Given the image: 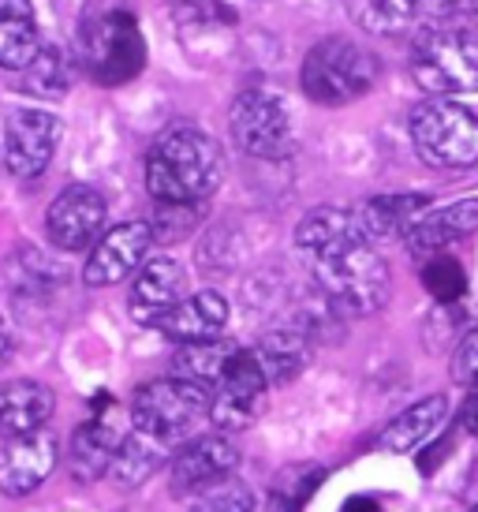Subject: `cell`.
<instances>
[{
	"label": "cell",
	"mask_w": 478,
	"mask_h": 512,
	"mask_svg": "<svg viewBox=\"0 0 478 512\" xmlns=\"http://www.w3.org/2000/svg\"><path fill=\"white\" fill-rule=\"evenodd\" d=\"M348 240H370L363 221H359V210H344V206H318V210H310V214L296 225V247L307 258L322 255V251L340 247V243H348Z\"/></svg>",
	"instance_id": "7402d4cb"
},
{
	"label": "cell",
	"mask_w": 478,
	"mask_h": 512,
	"mask_svg": "<svg viewBox=\"0 0 478 512\" xmlns=\"http://www.w3.org/2000/svg\"><path fill=\"white\" fill-rule=\"evenodd\" d=\"M228 131L243 154L262 161H281L296 150V116L288 98L273 86L243 90L228 109Z\"/></svg>",
	"instance_id": "52a82bcc"
},
{
	"label": "cell",
	"mask_w": 478,
	"mask_h": 512,
	"mask_svg": "<svg viewBox=\"0 0 478 512\" xmlns=\"http://www.w3.org/2000/svg\"><path fill=\"white\" fill-rule=\"evenodd\" d=\"M71 75H75V64H71L68 49H60V45H53V42H42L38 57L30 60L27 68L19 72L15 90L53 101V98H64V94H68Z\"/></svg>",
	"instance_id": "4316f807"
},
{
	"label": "cell",
	"mask_w": 478,
	"mask_h": 512,
	"mask_svg": "<svg viewBox=\"0 0 478 512\" xmlns=\"http://www.w3.org/2000/svg\"><path fill=\"white\" fill-rule=\"evenodd\" d=\"M478 232V199H460L449 206H430L426 214L415 221L404 243L415 258H430L449 251L456 243L471 240Z\"/></svg>",
	"instance_id": "9a60e30c"
},
{
	"label": "cell",
	"mask_w": 478,
	"mask_h": 512,
	"mask_svg": "<svg viewBox=\"0 0 478 512\" xmlns=\"http://www.w3.org/2000/svg\"><path fill=\"white\" fill-rule=\"evenodd\" d=\"M79 60L83 72L98 86H120L135 79L146 64V45L127 12H109L86 19L79 34Z\"/></svg>",
	"instance_id": "ba28073f"
},
{
	"label": "cell",
	"mask_w": 478,
	"mask_h": 512,
	"mask_svg": "<svg viewBox=\"0 0 478 512\" xmlns=\"http://www.w3.org/2000/svg\"><path fill=\"white\" fill-rule=\"evenodd\" d=\"M251 352L258 359V367L266 370L269 385H284L310 367L314 344H310L307 329H273L254 344Z\"/></svg>",
	"instance_id": "cb8c5ba5"
},
{
	"label": "cell",
	"mask_w": 478,
	"mask_h": 512,
	"mask_svg": "<svg viewBox=\"0 0 478 512\" xmlns=\"http://www.w3.org/2000/svg\"><path fill=\"white\" fill-rule=\"evenodd\" d=\"M225 176L221 146L195 124H172L146 154V191L154 202L202 206Z\"/></svg>",
	"instance_id": "6da1fadb"
},
{
	"label": "cell",
	"mask_w": 478,
	"mask_h": 512,
	"mask_svg": "<svg viewBox=\"0 0 478 512\" xmlns=\"http://www.w3.org/2000/svg\"><path fill=\"white\" fill-rule=\"evenodd\" d=\"M154 225L150 221H124L113 225L109 232H101V240L90 247V258L83 266V281L90 288H113L135 270H142V262L154 247Z\"/></svg>",
	"instance_id": "7c38bea8"
},
{
	"label": "cell",
	"mask_w": 478,
	"mask_h": 512,
	"mask_svg": "<svg viewBox=\"0 0 478 512\" xmlns=\"http://www.w3.org/2000/svg\"><path fill=\"white\" fill-rule=\"evenodd\" d=\"M105 214H109V206H105V195L98 187L71 184L49 202L45 232H49L53 247H60V251H86V247H94L101 240Z\"/></svg>",
	"instance_id": "30bf717a"
},
{
	"label": "cell",
	"mask_w": 478,
	"mask_h": 512,
	"mask_svg": "<svg viewBox=\"0 0 478 512\" xmlns=\"http://www.w3.org/2000/svg\"><path fill=\"white\" fill-rule=\"evenodd\" d=\"M57 456H60V445L45 427L8 438L0 445V494L27 498L30 490H38L53 475Z\"/></svg>",
	"instance_id": "5bb4252c"
},
{
	"label": "cell",
	"mask_w": 478,
	"mask_h": 512,
	"mask_svg": "<svg viewBox=\"0 0 478 512\" xmlns=\"http://www.w3.org/2000/svg\"><path fill=\"white\" fill-rule=\"evenodd\" d=\"M460 423L471 438H478V378L467 385V400H464V412H460Z\"/></svg>",
	"instance_id": "836d02e7"
},
{
	"label": "cell",
	"mask_w": 478,
	"mask_h": 512,
	"mask_svg": "<svg viewBox=\"0 0 478 512\" xmlns=\"http://www.w3.org/2000/svg\"><path fill=\"white\" fill-rule=\"evenodd\" d=\"M0 161H4V157H0Z\"/></svg>",
	"instance_id": "f35d334b"
},
{
	"label": "cell",
	"mask_w": 478,
	"mask_h": 512,
	"mask_svg": "<svg viewBox=\"0 0 478 512\" xmlns=\"http://www.w3.org/2000/svg\"><path fill=\"white\" fill-rule=\"evenodd\" d=\"M415 19H419V30H430V27H445L452 19H460V15L475 12L478 0H408Z\"/></svg>",
	"instance_id": "f546056e"
},
{
	"label": "cell",
	"mask_w": 478,
	"mask_h": 512,
	"mask_svg": "<svg viewBox=\"0 0 478 512\" xmlns=\"http://www.w3.org/2000/svg\"><path fill=\"white\" fill-rule=\"evenodd\" d=\"M191 512H254V498L247 494V486H213V494H206Z\"/></svg>",
	"instance_id": "d6a6232c"
},
{
	"label": "cell",
	"mask_w": 478,
	"mask_h": 512,
	"mask_svg": "<svg viewBox=\"0 0 478 512\" xmlns=\"http://www.w3.org/2000/svg\"><path fill=\"white\" fill-rule=\"evenodd\" d=\"M408 72L430 98L478 94V34L449 23L419 30L411 45Z\"/></svg>",
	"instance_id": "277c9868"
},
{
	"label": "cell",
	"mask_w": 478,
	"mask_h": 512,
	"mask_svg": "<svg viewBox=\"0 0 478 512\" xmlns=\"http://www.w3.org/2000/svg\"><path fill=\"white\" fill-rule=\"evenodd\" d=\"M471 512H478V505H475V509H471Z\"/></svg>",
	"instance_id": "74e56055"
},
{
	"label": "cell",
	"mask_w": 478,
	"mask_h": 512,
	"mask_svg": "<svg viewBox=\"0 0 478 512\" xmlns=\"http://www.w3.org/2000/svg\"><path fill=\"white\" fill-rule=\"evenodd\" d=\"M449 370H452V378H456L460 385H471L478 378V326L467 329L464 337L456 341Z\"/></svg>",
	"instance_id": "1f68e13d"
},
{
	"label": "cell",
	"mask_w": 478,
	"mask_h": 512,
	"mask_svg": "<svg viewBox=\"0 0 478 512\" xmlns=\"http://www.w3.org/2000/svg\"><path fill=\"white\" fill-rule=\"evenodd\" d=\"M60 120L42 109H15L0 131V157L15 180H38L60 146Z\"/></svg>",
	"instance_id": "9c48e42d"
},
{
	"label": "cell",
	"mask_w": 478,
	"mask_h": 512,
	"mask_svg": "<svg viewBox=\"0 0 478 512\" xmlns=\"http://www.w3.org/2000/svg\"><path fill=\"white\" fill-rule=\"evenodd\" d=\"M228 326V303L221 292H195L183 296L172 311H165L154 322L157 333H165L176 344H198V341H217Z\"/></svg>",
	"instance_id": "2e32d148"
},
{
	"label": "cell",
	"mask_w": 478,
	"mask_h": 512,
	"mask_svg": "<svg viewBox=\"0 0 478 512\" xmlns=\"http://www.w3.org/2000/svg\"><path fill=\"white\" fill-rule=\"evenodd\" d=\"M411 146L430 169L460 172L478 165V113L456 98H430L408 120Z\"/></svg>",
	"instance_id": "5b68a950"
},
{
	"label": "cell",
	"mask_w": 478,
	"mask_h": 512,
	"mask_svg": "<svg viewBox=\"0 0 478 512\" xmlns=\"http://www.w3.org/2000/svg\"><path fill=\"white\" fill-rule=\"evenodd\" d=\"M340 512H381V505L374 498H366V494H355V498L344 501V509Z\"/></svg>",
	"instance_id": "d590c367"
},
{
	"label": "cell",
	"mask_w": 478,
	"mask_h": 512,
	"mask_svg": "<svg viewBox=\"0 0 478 512\" xmlns=\"http://www.w3.org/2000/svg\"><path fill=\"white\" fill-rule=\"evenodd\" d=\"M307 262L314 273V285L329 299L333 311L366 318L389 303L393 273L370 240H348L322 251V255H310Z\"/></svg>",
	"instance_id": "7a4b0ae2"
},
{
	"label": "cell",
	"mask_w": 478,
	"mask_h": 512,
	"mask_svg": "<svg viewBox=\"0 0 478 512\" xmlns=\"http://www.w3.org/2000/svg\"><path fill=\"white\" fill-rule=\"evenodd\" d=\"M169 449L172 445L157 441L154 434H142V430L131 427V434H127L124 445H120V453H116L113 468H109V479H113L120 490H135V486L146 483V479L169 460Z\"/></svg>",
	"instance_id": "d4e9b609"
},
{
	"label": "cell",
	"mask_w": 478,
	"mask_h": 512,
	"mask_svg": "<svg viewBox=\"0 0 478 512\" xmlns=\"http://www.w3.org/2000/svg\"><path fill=\"white\" fill-rule=\"evenodd\" d=\"M355 210H359L366 236L374 243H385V240H404L411 228H415V221L430 210V199L419 195V191H396V195H374V199H366Z\"/></svg>",
	"instance_id": "ffe728a7"
},
{
	"label": "cell",
	"mask_w": 478,
	"mask_h": 512,
	"mask_svg": "<svg viewBox=\"0 0 478 512\" xmlns=\"http://www.w3.org/2000/svg\"><path fill=\"white\" fill-rule=\"evenodd\" d=\"M299 509H303L299 501L288 498V494H284L281 486H273V490L266 494V501H262V505H258L254 512H299Z\"/></svg>",
	"instance_id": "e575fe53"
},
{
	"label": "cell",
	"mask_w": 478,
	"mask_h": 512,
	"mask_svg": "<svg viewBox=\"0 0 478 512\" xmlns=\"http://www.w3.org/2000/svg\"><path fill=\"white\" fill-rule=\"evenodd\" d=\"M419 281H422V288H426L437 303H445V307L460 303L467 292V270L452 255H445V251H441V255L422 258Z\"/></svg>",
	"instance_id": "f1b7e54d"
},
{
	"label": "cell",
	"mask_w": 478,
	"mask_h": 512,
	"mask_svg": "<svg viewBox=\"0 0 478 512\" xmlns=\"http://www.w3.org/2000/svg\"><path fill=\"white\" fill-rule=\"evenodd\" d=\"M42 49L38 15L30 0H0V68L23 72Z\"/></svg>",
	"instance_id": "603a6c76"
},
{
	"label": "cell",
	"mask_w": 478,
	"mask_h": 512,
	"mask_svg": "<svg viewBox=\"0 0 478 512\" xmlns=\"http://www.w3.org/2000/svg\"><path fill=\"white\" fill-rule=\"evenodd\" d=\"M213 412V393L187 382L180 374L142 385L131 397V427L154 434L165 445H180L195 434Z\"/></svg>",
	"instance_id": "8992f818"
},
{
	"label": "cell",
	"mask_w": 478,
	"mask_h": 512,
	"mask_svg": "<svg viewBox=\"0 0 478 512\" xmlns=\"http://www.w3.org/2000/svg\"><path fill=\"white\" fill-rule=\"evenodd\" d=\"M183 288H187V273L176 258H150L142 262L139 277L131 285V314L142 326H154L165 311H172L183 299Z\"/></svg>",
	"instance_id": "ac0fdd59"
},
{
	"label": "cell",
	"mask_w": 478,
	"mask_h": 512,
	"mask_svg": "<svg viewBox=\"0 0 478 512\" xmlns=\"http://www.w3.org/2000/svg\"><path fill=\"white\" fill-rule=\"evenodd\" d=\"M378 75L381 64L366 45L333 34V38L310 45L303 68H299V86L314 105L337 109V105H352V101L366 98L378 83Z\"/></svg>",
	"instance_id": "3957f363"
},
{
	"label": "cell",
	"mask_w": 478,
	"mask_h": 512,
	"mask_svg": "<svg viewBox=\"0 0 478 512\" xmlns=\"http://www.w3.org/2000/svg\"><path fill=\"white\" fill-rule=\"evenodd\" d=\"M239 449L225 434H202L191 438L169 460V486L176 498H198L213 486H221L236 471Z\"/></svg>",
	"instance_id": "8fae6325"
},
{
	"label": "cell",
	"mask_w": 478,
	"mask_h": 512,
	"mask_svg": "<svg viewBox=\"0 0 478 512\" xmlns=\"http://www.w3.org/2000/svg\"><path fill=\"white\" fill-rule=\"evenodd\" d=\"M352 19L370 34H389V38L419 30L408 0H352Z\"/></svg>",
	"instance_id": "83f0119b"
},
{
	"label": "cell",
	"mask_w": 478,
	"mask_h": 512,
	"mask_svg": "<svg viewBox=\"0 0 478 512\" xmlns=\"http://www.w3.org/2000/svg\"><path fill=\"white\" fill-rule=\"evenodd\" d=\"M269 393L266 370L258 367L251 348H239V356L232 359L228 374L221 378V385L213 389V412L210 419L221 430H239L247 427L254 415L262 412V400Z\"/></svg>",
	"instance_id": "4fadbf2b"
},
{
	"label": "cell",
	"mask_w": 478,
	"mask_h": 512,
	"mask_svg": "<svg viewBox=\"0 0 478 512\" xmlns=\"http://www.w3.org/2000/svg\"><path fill=\"white\" fill-rule=\"evenodd\" d=\"M57 408L53 389L30 378H15V382L0 385V434L15 438V434H30L49 423V415Z\"/></svg>",
	"instance_id": "d6986e66"
},
{
	"label": "cell",
	"mask_w": 478,
	"mask_h": 512,
	"mask_svg": "<svg viewBox=\"0 0 478 512\" xmlns=\"http://www.w3.org/2000/svg\"><path fill=\"white\" fill-rule=\"evenodd\" d=\"M195 210L198 206H172V202H157V217L150 221L154 225L157 240H176V236H187L191 225H195Z\"/></svg>",
	"instance_id": "4dcf8cb0"
},
{
	"label": "cell",
	"mask_w": 478,
	"mask_h": 512,
	"mask_svg": "<svg viewBox=\"0 0 478 512\" xmlns=\"http://www.w3.org/2000/svg\"><path fill=\"white\" fill-rule=\"evenodd\" d=\"M236 356H239V344L221 341V337H217V341L180 344V352L172 359V374H180V378H187V382H195L213 393Z\"/></svg>",
	"instance_id": "484cf974"
},
{
	"label": "cell",
	"mask_w": 478,
	"mask_h": 512,
	"mask_svg": "<svg viewBox=\"0 0 478 512\" xmlns=\"http://www.w3.org/2000/svg\"><path fill=\"white\" fill-rule=\"evenodd\" d=\"M124 438L127 434L120 430V423H116L113 415L98 412L90 423H83V427L71 434V445H68L71 475H75L79 483H94L101 475H109Z\"/></svg>",
	"instance_id": "e0dca14e"
},
{
	"label": "cell",
	"mask_w": 478,
	"mask_h": 512,
	"mask_svg": "<svg viewBox=\"0 0 478 512\" xmlns=\"http://www.w3.org/2000/svg\"><path fill=\"white\" fill-rule=\"evenodd\" d=\"M12 348H15L12 333H8V326H0V367L12 359Z\"/></svg>",
	"instance_id": "8d00e7d4"
},
{
	"label": "cell",
	"mask_w": 478,
	"mask_h": 512,
	"mask_svg": "<svg viewBox=\"0 0 478 512\" xmlns=\"http://www.w3.org/2000/svg\"><path fill=\"white\" fill-rule=\"evenodd\" d=\"M445 419H449V397H441V393L422 397L381 430L378 445L385 453H415L419 445H426V441L434 438Z\"/></svg>",
	"instance_id": "44dd1931"
}]
</instances>
